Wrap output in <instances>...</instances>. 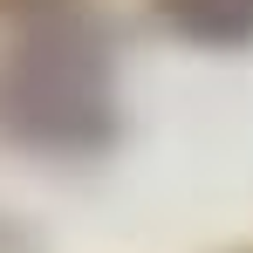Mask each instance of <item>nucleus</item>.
Here are the masks:
<instances>
[{"label": "nucleus", "mask_w": 253, "mask_h": 253, "mask_svg": "<svg viewBox=\"0 0 253 253\" xmlns=\"http://www.w3.org/2000/svg\"><path fill=\"white\" fill-rule=\"evenodd\" d=\"M151 7L185 42H212V48L253 42V0H151Z\"/></svg>", "instance_id": "1"}]
</instances>
